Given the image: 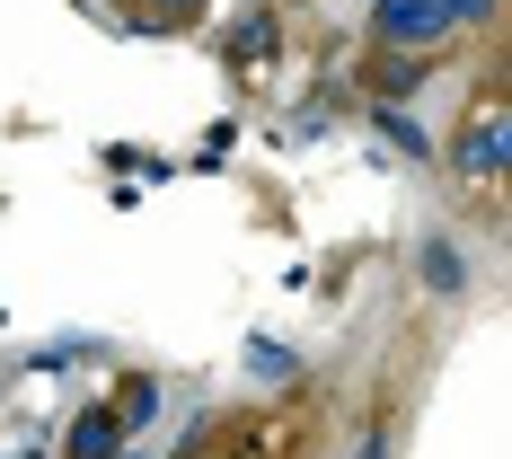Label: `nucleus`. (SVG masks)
Returning <instances> with one entry per match:
<instances>
[{
	"instance_id": "obj_1",
	"label": "nucleus",
	"mask_w": 512,
	"mask_h": 459,
	"mask_svg": "<svg viewBox=\"0 0 512 459\" xmlns=\"http://www.w3.org/2000/svg\"><path fill=\"white\" fill-rule=\"evenodd\" d=\"M380 36H389V45H433V36H451V27L433 18V0H380Z\"/></svg>"
},
{
	"instance_id": "obj_2",
	"label": "nucleus",
	"mask_w": 512,
	"mask_h": 459,
	"mask_svg": "<svg viewBox=\"0 0 512 459\" xmlns=\"http://www.w3.org/2000/svg\"><path fill=\"white\" fill-rule=\"evenodd\" d=\"M115 451H124V415L115 407H89L71 424V459H115Z\"/></svg>"
},
{
	"instance_id": "obj_3",
	"label": "nucleus",
	"mask_w": 512,
	"mask_h": 459,
	"mask_svg": "<svg viewBox=\"0 0 512 459\" xmlns=\"http://www.w3.org/2000/svg\"><path fill=\"white\" fill-rule=\"evenodd\" d=\"M460 168H477V177H495V168H504V115H495V106L460 133Z\"/></svg>"
},
{
	"instance_id": "obj_4",
	"label": "nucleus",
	"mask_w": 512,
	"mask_h": 459,
	"mask_svg": "<svg viewBox=\"0 0 512 459\" xmlns=\"http://www.w3.org/2000/svg\"><path fill=\"white\" fill-rule=\"evenodd\" d=\"M424 283H433V292H460V283H468L460 248H442V239H433V248H424Z\"/></svg>"
},
{
	"instance_id": "obj_5",
	"label": "nucleus",
	"mask_w": 512,
	"mask_h": 459,
	"mask_svg": "<svg viewBox=\"0 0 512 459\" xmlns=\"http://www.w3.org/2000/svg\"><path fill=\"white\" fill-rule=\"evenodd\" d=\"M486 9H495V0H433V18H442V27H468V18H486Z\"/></svg>"
},
{
	"instance_id": "obj_6",
	"label": "nucleus",
	"mask_w": 512,
	"mask_h": 459,
	"mask_svg": "<svg viewBox=\"0 0 512 459\" xmlns=\"http://www.w3.org/2000/svg\"><path fill=\"white\" fill-rule=\"evenodd\" d=\"M159 18H168V27H186V18H195V9H204V0H151Z\"/></svg>"
}]
</instances>
